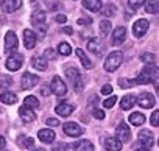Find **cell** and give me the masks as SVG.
Returning a JSON list of instances; mask_svg holds the SVG:
<instances>
[{
    "label": "cell",
    "instance_id": "10",
    "mask_svg": "<svg viewBox=\"0 0 159 151\" xmlns=\"http://www.w3.org/2000/svg\"><path fill=\"white\" fill-rule=\"evenodd\" d=\"M62 129H64V132H66L67 135H70V137H80V135L83 134V128L80 126L78 123H75V122H67V123H64Z\"/></svg>",
    "mask_w": 159,
    "mask_h": 151
},
{
    "label": "cell",
    "instance_id": "32",
    "mask_svg": "<svg viewBox=\"0 0 159 151\" xmlns=\"http://www.w3.org/2000/svg\"><path fill=\"white\" fill-rule=\"evenodd\" d=\"M100 11L103 13V16L111 17V16H114V14H116V7H114L112 3H108L106 7H102V10H100Z\"/></svg>",
    "mask_w": 159,
    "mask_h": 151
},
{
    "label": "cell",
    "instance_id": "44",
    "mask_svg": "<svg viewBox=\"0 0 159 151\" xmlns=\"http://www.w3.org/2000/svg\"><path fill=\"white\" fill-rule=\"evenodd\" d=\"M94 117L98 118V120H103V118H105V112L100 111V109H95V111H94Z\"/></svg>",
    "mask_w": 159,
    "mask_h": 151
},
{
    "label": "cell",
    "instance_id": "22",
    "mask_svg": "<svg viewBox=\"0 0 159 151\" xmlns=\"http://www.w3.org/2000/svg\"><path fill=\"white\" fill-rule=\"evenodd\" d=\"M48 61L44 58V56H34L33 59H31V65L36 69V70H39V72H44V70H47V64Z\"/></svg>",
    "mask_w": 159,
    "mask_h": 151
},
{
    "label": "cell",
    "instance_id": "33",
    "mask_svg": "<svg viewBox=\"0 0 159 151\" xmlns=\"http://www.w3.org/2000/svg\"><path fill=\"white\" fill-rule=\"evenodd\" d=\"M111 22L109 20H102L100 22V31H102V34L103 36H106V34H109V31H111Z\"/></svg>",
    "mask_w": 159,
    "mask_h": 151
},
{
    "label": "cell",
    "instance_id": "17",
    "mask_svg": "<svg viewBox=\"0 0 159 151\" xmlns=\"http://www.w3.org/2000/svg\"><path fill=\"white\" fill-rule=\"evenodd\" d=\"M24 45L27 48H34L36 45V34L31 30H24Z\"/></svg>",
    "mask_w": 159,
    "mask_h": 151
},
{
    "label": "cell",
    "instance_id": "28",
    "mask_svg": "<svg viewBox=\"0 0 159 151\" xmlns=\"http://www.w3.org/2000/svg\"><path fill=\"white\" fill-rule=\"evenodd\" d=\"M143 122H145V115L142 112H133L129 115V123L134 126H140V125H143Z\"/></svg>",
    "mask_w": 159,
    "mask_h": 151
},
{
    "label": "cell",
    "instance_id": "9",
    "mask_svg": "<svg viewBox=\"0 0 159 151\" xmlns=\"http://www.w3.org/2000/svg\"><path fill=\"white\" fill-rule=\"evenodd\" d=\"M137 139H139V143H140L143 148H147V149H150V148L153 146V143H154V140H153L154 135H153V132L148 131V129H142V131L139 132Z\"/></svg>",
    "mask_w": 159,
    "mask_h": 151
},
{
    "label": "cell",
    "instance_id": "21",
    "mask_svg": "<svg viewBox=\"0 0 159 151\" xmlns=\"http://www.w3.org/2000/svg\"><path fill=\"white\" fill-rule=\"evenodd\" d=\"M45 19H47V14H45L44 11H41V10H38V11H34V13L31 14V24H33L34 27L44 25V24H45Z\"/></svg>",
    "mask_w": 159,
    "mask_h": 151
},
{
    "label": "cell",
    "instance_id": "29",
    "mask_svg": "<svg viewBox=\"0 0 159 151\" xmlns=\"http://www.w3.org/2000/svg\"><path fill=\"white\" fill-rule=\"evenodd\" d=\"M24 106H27V108H30V109H38L39 108V100L34 97V95H28V97H25V100H24Z\"/></svg>",
    "mask_w": 159,
    "mask_h": 151
},
{
    "label": "cell",
    "instance_id": "51",
    "mask_svg": "<svg viewBox=\"0 0 159 151\" xmlns=\"http://www.w3.org/2000/svg\"><path fill=\"white\" fill-rule=\"evenodd\" d=\"M137 151H148L147 148H142V149H137Z\"/></svg>",
    "mask_w": 159,
    "mask_h": 151
},
{
    "label": "cell",
    "instance_id": "45",
    "mask_svg": "<svg viewBox=\"0 0 159 151\" xmlns=\"http://www.w3.org/2000/svg\"><path fill=\"white\" fill-rule=\"evenodd\" d=\"M92 20L89 17H81V19H78V25H89Z\"/></svg>",
    "mask_w": 159,
    "mask_h": 151
},
{
    "label": "cell",
    "instance_id": "6",
    "mask_svg": "<svg viewBox=\"0 0 159 151\" xmlns=\"http://www.w3.org/2000/svg\"><path fill=\"white\" fill-rule=\"evenodd\" d=\"M39 83V78L36 75L30 73V72H25L22 75V80H20V86H22V91H28L31 87H34L36 84Z\"/></svg>",
    "mask_w": 159,
    "mask_h": 151
},
{
    "label": "cell",
    "instance_id": "11",
    "mask_svg": "<svg viewBox=\"0 0 159 151\" xmlns=\"http://www.w3.org/2000/svg\"><path fill=\"white\" fill-rule=\"evenodd\" d=\"M148 28H150L148 20H147V19H139V20H136V22H134L133 34H134L136 38H140V36H143V34L148 31Z\"/></svg>",
    "mask_w": 159,
    "mask_h": 151
},
{
    "label": "cell",
    "instance_id": "7",
    "mask_svg": "<svg viewBox=\"0 0 159 151\" xmlns=\"http://www.w3.org/2000/svg\"><path fill=\"white\" fill-rule=\"evenodd\" d=\"M136 103L140 106V108H143V109H150V108H153L154 106V97H153V94H150V92H142L137 98H136Z\"/></svg>",
    "mask_w": 159,
    "mask_h": 151
},
{
    "label": "cell",
    "instance_id": "20",
    "mask_svg": "<svg viewBox=\"0 0 159 151\" xmlns=\"http://www.w3.org/2000/svg\"><path fill=\"white\" fill-rule=\"evenodd\" d=\"M83 7L92 13H98L102 10L103 3H102V0H83Z\"/></svg>",
    "mask_w": 159,
    "mask_h": 151
},
{
    "label": "cell",
    "instance_id": "14",
    "mask_svg": "<svg viewBox=\"0 0 159 151\" xmlns=\"http://www.w3.org/2000/svg\"><path fill=\"white\" fill-rule=\"evenodd\" d=\"M88 50L92 51L97 58L102 56V55H103V44H102V41L97 39V38L89 39V41H88Z\"/></svg>",
    "mask_w": 159,
    "mask_h": 151
},
{
    "label": "cell",
    "instance_id": "47",
    "mask_svg": "<svg viewBox=\"0 0 159 151\" xmlns=\"http://www.w3.org/2000/svg\"><path fill=\"white\" fill-rule=\"evenodd\" d=\"M5 145H7L5 137H3V135H0V149H3V148H5Z\"/></svg>",
    "mask_w": 159,
    "mask_h": 151
},
{
    "label": "cell",
    "instance_id": "34",
    "mask_svg": "<svg viewBox=\"0 0 159 151\" xmlns=\"http://www.w3.org/2000/svg\"><path fill=\"white\" fill-rule=\"evenodd\" d=\"M19 145L24 146V148H31L34 145V139H31V137H20Z\"/></svg>",
    "mask_w": 159,
    "mask_h": 151
},
{
    "label": "cell",
    "instance_id": "4",
    "mask_svg": "<svg viewBox=\"0 0 159 151\" xmlns=\"http://www.w3.org/2000/svg\"><path fill=\"white\" fill-rule=\"evenodd\" d=\"M22 64H24V56H22L20 53H17V51L10 53V56H8V59H7V69H8V70L16 72V70H19V69L22 67Z\"/></svg>",
    "mask_w": 159,
    "mask_h": 151
},
{
    "label": "cell",
    "instance_id": "26",
    "mask_svg": "<svg viewBox=\"0 0 159 151\" xmlns=\"http://www.w3.org/2000/svg\"><path fill=\"white\" fill-rule=\"evenodd\" d=\"M0 101H2L3 104H14L17 101V95L14 92H2L0 94Z\"/></svg>",
    "mask_w": 159,
    "mask_h": 151
},
{
    "label": "cell",
    "instance_id": "40",
    "mask_svg": "<svg viewBox=\"0 0 159 151\" xmlns=\"http://www.w3.org/2000/svg\"><path fill=\"white\" fill-rule=\"evenodd\" d=\"M52 151H69V146H67V143L59 142V143H55V146H53Z\"/></svg>",
    "mask_w": 159,
    "mask_h": 151
},
{
    "label": "cell",
    "instance_id": "18",
    "mask_svg": "<svg viewBox=\"0 0 159 151\" xmlns=\"http://www.w3.org/2000/svg\"><path fill=\"white\" fill-rule=\"evenodd\" d=\"M55 111H56V114H59L61 117H69V115L75 111V108H73V104H69V103H59V104L55 108Z\"/></svg>",
    "mask_w": 159,
    "mask_h": 151
},
{
    "label": "cell",
    "instance_id": "35",
    "mask_svg": "<svg viewBox=\"0 0 159 151\" xmlns=\"http://www.w3.org/2000/svg\"><path fill=\"white\" fill-rule=\"evenodd\" d=\"M145 5V0H128V7L131 8V10H139L140 7H143Z\"/></svg>",
    "mask_w": 159,
    "mask_h": 151
},
{
    "label": "cell",
    "instance_id": "37",
    "mask_svg": "<svg viewBox=\"0 0 159 151\" xmlns=\"http://www.w3.org/2000/svg\"><path fill=\"white\" fill-rule=\"evenodd\" d=\"M140 59H142V62H145V64H154V55H151V53H143L142 56H140Z\"/></svg>",
    "mask_w": 159,
    "mask_h": 151
},
{
    "label": "cell",
    "instance_id": "24",
    "mask_svg": "<svg viewBox=\"0 0 159 151\" xmlns=\"http://www.w3.org/2000/svg\"><path fill=\"white\" fill-rule=\"evenodd\" d=\"M75 53H76V56L80 58V61H81V64H83V67L84 69H88V70H91L92 67H94V64H92V61L86 56V53L81 50V48H76L75 50Z\"/></svg>",
    "mask_w": 159,
    "mask_h": 151
},
{
    "label": "cell",
    "instance_id": "1",
    "mask_svg": "<svg viewBox=\"0 0 159 151\" xmlns=\"http://www.w3.org/2000/svg\"><path fill=\"white\" fill-rule=\"evenodd\" d=\"M157 67L154 64H145L143 69L140 70L139 77L134 80V84H150V83H154L157 80Z\"/></svg>",
    "mask_w": 159,
    "mask_h": 151
},
{
    "label": "cell",
    "instance_id": "23",
    "mask_svg": "<svg viewBox=\"0 0 159 151\" xmlns=\"http://www.w3.org/2000/svg\"><path fill=\"white\" fill-rule=\"evenodd\" d=\"M19 115H20V118L24 120V122H27V123H30V122H33L34 120V111L33 109H30V108H27V106H22L20 109H19Z\"/></svg>",
    "mask_w": 159,
    "mask_h": 151
},
{
    "label": "cell",
    "instance_id": "12",
    "mask_svg": "<svg viewBox=\"0 0 159 151\" xmlns=\"http://www.w3.org/2000/svg\"><path fill=\"white\" fill-rule=\"evenodd\" d=\"M19 45V41H17V36L14 31H8L7 36H5V50L8 53H13Z\"/></svg>",
    "mask_w": 159,
    "mask_h": 151
},
{
    "label": "cell",
    "instance_id": "48",
    "mask_svg": "<svg viewBox=\"0 0 159 151\" xmlns=\"http://www.w3.org/2000/svg\"><path fill=\"white\" fill-rule=\"evenodd\" d=\"M62 33H66V34H72L73 30H72L70 27H64V28H62Z\"/></svg>",
    "mask_w": 159,
    "mask_h": 151
},
{
    "label": "cell",
    "instance_id": "25",
    "mask_svg": "<svg viewBox=\"0 0 159 151\" xmlns=\"http://www.w3.org/2000/svg\"><path fill=\"white\" fill-rule=\"evenodd\" d=\"M134 103H136V97L131 95V94H128V95H125V97L122 98V101H120V108H122L123 111H129V109L134 106Z\"/></svg>",
    "mask_w": 159,
    "mask_h": 151
},
{
    "label": "cell",
    "instance_id": "3",
    "mask_svg": "<svg viewBox=\"0 0 159 151\" xmlns=\"http://www.w3.org/2000/svg\"><path fill=\"white\" fill-rule=\"evenodd\" d=\"M123 61V56H122V51H112L108 55V58L105 59V70L106 72H116L120 64Z\"/></svg>",
    "mask_w": 159,
    "mask_h": 151
},
{
    "label": "cell",
    "instance_id": "15",
    "mask_svg": "<svg viewBox=\"0 0 159 151\" xmlns=\"http://www.w3.org/2000/svg\"><path fill=\"white\" fill-rule=\"evenodd\" d=\"M2 7L5 13H14L22 7V0H3Z\"/></svg>",
    "mask_w": 159,
    "mask_h": 151
},
{
    "label": "cell",
    "instance_id": "5",
    "mask_svg": "<svg viewBox=\"0 0 159 151\" xmlns=\"http://www.w3.org/2000/svg\"><path fill=\"white\" fill-rule=\"evenodd\" d=\"M50 92H53V94L58 95V97H62V95H66V92H67V86H66V83H64L59 77H55V78L52 80V84H50Z\"/></svg>",
    "mask_w": 159,
    "mask_h": 151
},
{
    "label": "cell",
    "instance_id": "16",
    "mask_svg": "<svg viewBox=\"0 0 159 151\" xmlns=\"http://www.w3.org/2000/svg\"><path fill=\"white\" fill-rule=\"evenodd\" d=\"M38 139L42 142V143H53L55 142V132L52 129H41L38 132Z\"/></svg>",
    "mask_w": 159,
    "mask_h": 151
},
{
    "label": "cell",
    "instance_id": "49",
    "mask_svg": "<svg viewBox=\"0 0 159 151\" xmlns=\"http://www.w3.org/2000/svg\"><path fill=\"white\" fill-rule=\"evenodd\" d=\"M48 94H50V87H48V89L44 87V89H42V95H48Z\"/></svg>",
    "mask_w": 159,
    "mask_h": 151
},
{
    "label": "cell",
    "instance_id": "42",
    "mask_svg": "<svg viewBox=\"0 0 159 151\" xmlns=\"http://www.w3.org/2000/svg\"><path fill=\"white\" fill-rule=\"evenodd\" d=\"M102 94H103V95L112 94V86H111V84H105V86L102 87Z\"/></svg>",
    "mask_w": 159,
    "mask_h": 151
},
{
    "label": "cell",
    "instance_id": "31",
    "mask_svg": "<svg viewBox=\"0 0 159 151\" xmlns=\"http://www.w3.org/2000/svg\"><path fill=\"white\" fill-rule=\"evenodd\" d=\"M58 51H59V55L67 56V55H70V53H72V47H70L67 42H61V44L58 45Z\"/></svg>",
    "mask_w": 159,
    "mask_h": 151
},
{
    "label": "cell",
    "instance_id": "46",
    "mask_svg": "<svg viewBox=\"0 0 159 151\" xmlns=\"http://www.w3.org/2000/svg\"><path fill=\"white\" fill-rule=\"evenodd\" d=\"M55 19H56V22H59V24H64V22L67 20V17H66L64 14H56Z\"/></svg>",
    "mask_w": 159,
    "mask_h": 151
},
{
    "label": "cell",
    "instance_id": "52",
    "mask_svg": "<svg viewBox=\"0 0 159 151\" xmlns=\"http://www.w3.org/2000/svg\"><path fill=\"white\" fill-rule=\"evenodd\" d=\"M2 3H3V0H0V5H2Z\"/></svg>",
    "mask_w": 159,
    "mask_h": 151
},
{
    "label": "cell",
    "instance_id": "36",
    "mask_svg": "<svg viewBox=\"0 0 159 151\" xmlns=\"http://www.w3.org/2000/svg\"><path fill=\"white\" fill-rule=\"evenodd\" d=\"M119 86L122 89H129L131 86H134V80H126V78H120L119 80Z\"/></svg>",
    "mask_w": 159,
    "mask_h": 151
},
{
    "label": "cell",
    "instance_id": "50",
    "mask_svg": "<svg viewBox=\"0 0 159 151\" xmlns=\"http://www.w3.org/2000/svg\"><path fill=\"white\" fill-rule=\"evenodd\" d=\"M33 151H45V149H42V148H36V149H33Z\"/></svg>",
    "mask_w": 159,
    "mask_h": 151
},
{
    "label": "cell",
    "instance_id": "19",
    "mask_svg": "<svg viewBox=\"0 0 159 151\" xmlns=\"http://www.w3.org/2000/svg\"><path fill=\"white\" fill-rule=\"evenodd\" d=\"M105 148L108 151H120L122 149V142L119 139L108 137V139H105Z\"/></svg>",
    "mask_w": 159,
    "mask_h": 151
},
{
    "label": "cell",
    "instance_id": "39",
    "mask_svg": "<svg viewBox=\"0 0 159 151\" xmlns=\"http://www.w3.org/2000/svg\"><path fill=\"white\" fill-rule=\"evenodd\" d=\"M44 58L48 61V59H55L56 58V51L53 50V48H47V50H44Z\"/></svg>",
    "mask_w": 159,
    "mask_h": 151
},
{
    "label": "cell",
    "instance_id": "38",
    "mask_svg": "<svg viewBox=\"0 0 159 151\" xmlns=\"http://www.w3.org/2000/svg\"><path fill=\"white\" fill-rule=\"evenodd\" d=\"M116 101H117V97H108L105 101H103V106L105 108H108V109H111V108H114V104H116Z\"/></svg>",
    "mask_w": 159,
    "mask_h": 151
},
{
    "label": "cell",
    "instance_id": "43",
    "mask_svg": "<svg viewBox=\"0 0 159 151\" xmlns=\"http://www.w3.org/2000/svg\"><path fill=\"white\" fill-rule=\"evenodd\" d=\"M45 123H47V126H58L59 125V120L58 118H47Z\"/></svg>",
    "mask_w": 159,
    "mask_h": 151
},
{
    "label": "cell",
    "instance_id": "30",
    "mask_svg": "<svg viewBox=\"0 0 159 151\" xmlns=\"http://www.w3.org/2000/svg\"><path fill=\"white\" fill-rule=\"evenodd\" d=\"M145 11L148 14H156L159 11V3H157V0H148L147 5H145Z\"/></svg>",
    "mask_w": 159,
    "mask_h": 151
},
{
    "label": "cell",
    "instance_id": "41",
    "mask_svg": "<svg viewBox=\"0 0 159 151\" xmlns=\"http://www.w3.org/2000/svg\"><path fill=\"white\" fill-rule=\"evenodd\" d=\"M150 123H151L153 126H157V125H159V111H154V112L151 114V120H150Z\"/></svg>",
    "mask_w": 159,
    "mask_h": 151
},
{
    "label": "cell",
    "instance_id": "13",
    "mask_svg": "<svg viewBox=\"0 0 159 151\" xmlns=\"http://www.w3.org/2000/svg\"><path fill=\"white\" fill-rule=\"evenodd\" d=\"M111 38H112V45H120V44H123L125 39H126V28H125V27H117V28H114Z\"/></svg>",
    "mask_w": 159,
    "mask_h": 151
},
{
    "label": "cell",
    "instance_id": "2",
    "mask_svg": "<svg viewBox=\"0 0 159 151\" xmlns=\"http://www.w3.org/2000/svg\"><path fill=\"white\" fill-rule=\"evenodd\" d=\"M66 77H67V78H69V81L72 83V87L75 89V92H76V94L81 92L84 81H83L81 73H80V70H78V69H75V67H67V69H66Z\"/></svg>",
    "mask_w": 159,
    "mask_h": 151
},
{
    "label": "cell",
    "instance_id": "27",
    "mask_svg": "<svg viewBox=\"0 0 159 151\" xmlns=\"http://www.w3.org/2000/svg\"><path fill=\"white\" fill-rule=\"evenodd\" d=\"M73 149L75 151H94V145L89 140H80L78 143H75Z\"/></svg>",
    "mask_w": 159,
    "mask_h": 151
},
{
    "label": "cell",
    "instance_id": "8",
    "mask_svg": "<svg viewBox=\"0 0 159 151\" xmlns=\"http://www.w3.org/2000/svg\"><path fill=\"white\" fill-rule=\"evenodd\" d=\"M116 139H119L122 143L128 142L131 139V129H129V126L126 123L122 122V123L117 125V128H116Z\"/></svg>",
    "mask_w": 159,
    "mask_h": 151
}]
</instances>
